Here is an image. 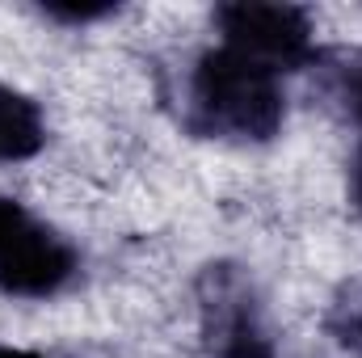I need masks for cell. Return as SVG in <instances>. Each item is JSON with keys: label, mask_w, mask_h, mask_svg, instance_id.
<instances>
[{"label": "cell", "mask_w": 362, "mask_h": 358, "mask_svg": "<svg viewBox=\"0 0 362 358\" xmlns=\"http://www.w3.org/2000/svg\"><path fill=\"white\" fill-rule=\"evenodd\" d=\"M198 333L206 358H278L253 274L236 262H211L198 274Z\"/></svg>", "instance_id": "3957f363"}, {"label": "cell", "mask_w": 362, "mask_h": 358, "mask_svg": "<svg viewBox=\"0 0 362 358\" xmlns=\"http://www.w3.org/2000/svg\"><path fill=\"white\" fill-rule=\"evenodd\" d=\"M42 13L51 17V21H64V25H89V21H101V17H110V13H118V4H76V0H51V4H42Z\"/></svg>", "instance_id": "ba28073f"}, {"label": "cell", "mask_w": 362, "mask_h": 358, "mask_svg": "<svg viewBox=\"0 0 362 358\" xmlns=\"http://www.w3.org/2000/svg\"><path fill=\"white\" fill-rule=\"evenodd\" d=\"M350 194H354V207L362 215V139H358V152H354V165H350Z\"/></svg>", "instance_id": "9c48e42d"}, {"label": "cell", "mask_w": 362, "mask_h": 358, "mask_svg": "<svg viewBox=\"0 0 362 358\" xmlns=\"http://www.w3.org/2000/svg\"><path fill=\"white\" fill-rule=\"evenodd\" d=\"M329 333H333V342L341 350L362 358V278L346 282L341 295L333 299V308H329Z\"/></svg>", "instance_id": "8992f818"}, {"label": "cell", "mask_w": 362, "mask_h": 358, "mask_svg": "<svg viewBox=\"0 0 362 358\" xmlns=\"http://www.w3.org/2000/svg\"><path fill=\"white\" fill-rule=\"evenodd\" d=\"M0 358H55V354H47V350H25V346H4V342H0Z\"/></svg>", "instance_id": "30bf717a"}, {"label": "cell", "mask_w": 362, "mask_h": 358, "mask_svg": "<svg viewBox=\"0 0 362 358\" xmlns=\"http://www.w3.org/2000/svg\"><path fill=\"white\" fill-rule=\"evenodd\" d=\"M211 21H215L223 47L245 51L249 59L266 64V68L282 72V76L320 64L316 25H312L308 8H299V4L232 0V4H219L211 13Z\"/></svg>", "instance_id": "277c9868"}, {"label": "cell", "mask_w": 362, "mask_h": 358, "mask_svg": "<svg viewBox=\"0 0 362 358\" xmlns=\"http://www.w3.org/2000/svg\"><path fill=\"white\" fill-rule=\"evenodd\" d=\"M81 278V249L25 202L0 194V295L55 299Z\"/></svg>", "instance_id": "7a4b0ae2"}, {"label": "cell", "mask_w": 362, "mask_h": 358, "mask_svg": "<svg viewBox=\"0 0 362 358\" xmlns=\"http://www.w3.org/2000/svg\"><path fill=\"white\" fill-rule=\"evenodd\" d=\"M47 148V114L30 93L0 81V165L34 161Z\"/></svg>", "instance_id": "5b68a950"}, {"label": "cell", "mask_w": 362, "mask_h": 358, "mask_svg": "<svg viewBox=\"0 0 362 358\" xmlns=\"http://www.w3.org/2000/svg\"><path fill=\"white\" fill-rule=\"evenodd\" d=\"M286 76L236 47H206L185 76V131L219 144H270L286 122Z\"/></svg>", "instance_id": "6da1fadb"}, {"label": "cell", "mask_w": 362, "mask_h": 358, "mask_svg": "<svg viewBox=\"0 0 362 358\" xmlns=\"http://www.w3.org/2000/svg\"><path fill=\"white\" fill-rule=\"evenodd\" d=\"M329 89H333V97H337V105L362 127V55H350L341 68H333Z\"/></svg>", "instance_id": "52a82bcc"}]
</instances>
